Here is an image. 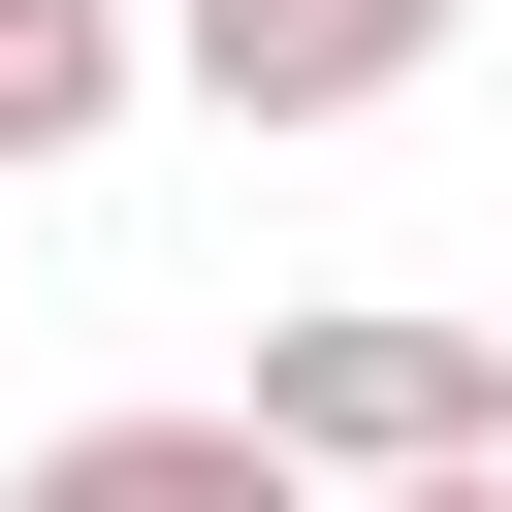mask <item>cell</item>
Wrapping results in <instances>:
<instances>
[{
    "label": "cell",
    "instance_id": "obj_1",
    "mask_svg": "<svg viewBox=\"0 0 512 512\" xmlns=\"http://www.w3.org/2000/svg\"><path fill=\"white\" fill-rule=\"evenodd\" d=\"M224 416H256V480H288V512H384V480H480V448H512V352H480V320H416V288H320V320H256V384H224Z\"/></svg>",
    "mask_w": 512,
    "mask_h": 512
},
{
    "label": "cell",
    "instance_id": "obj_2",
    "mask_svg": "<svg viewBox=\"0 0 512 512\" xmlns=\"http://www.w3.org/2000/svg\"><path fill=\"white\" fill-rule=\"evenodd\" d=\"M416 64H448V0H160V96H224V128H352Z\"/></svg>",
    "mask_w": 512,
    "mask_h": 512
},
{
    "label": "cell",
    "instance_id": "obj_3",
    "mask_svg": "<svg viewBox=\"0 0 512 512\" xmlns=\"http://www.w3.org/2000/svg\"><path fill=\"white\" fill-rule=\"evenodd\" d=\"M0 512H288V480H256V416H64Z\"/></svg>",
    "mask_w": 512,
    "mask_h": 512
},
{
    "label": "cell",
    "instance_id": "obj_4",
    "mask_svg": "<svg viewBox=\"0 0 512 512\" xmlns=\"http://www.w3.org/2000/svg\"><path fill=\"white\" fill-rule=\"evenodd\" d=\"M128 96H160V32H128V0H0V160H96Z\"/></svg>",
    "mask_w": 512,
    "mask_h": 512
},
{
    "label": "cell",
    "instance_id": "obj_5",
    "mask_svg": "<svg viewBox=\"0 0 512 512\" xmlns=\"http://www.w3.org/2000/svg\"><path fill=\"white\" fill-rule=\"evenodd\" d=\"M384 512H512V448H480V480H384Z\"/></svg>",
    "mask_w": 512,
    "mask_h": 512
}]
</instances>
